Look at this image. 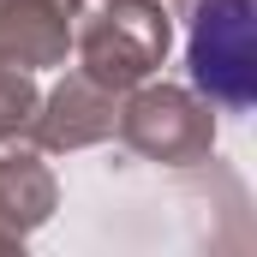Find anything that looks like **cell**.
Instances as JSON below:
<instances>
[{
	"label": "cell",
	"mask_w": 257,
	"mask_h": 257,
	"mask_svg": "<svg viewBox=\"0 0 257 257\" xmlns=\"http://www.w3.org/2000/svg\"><path fill=\"white\" fill-rule=\"evenodd\" d=\"M197 84L227 96V102H245L251 96V0L227 18V42H215L203 24H197Z\"/></svg>",
	"instance_id": "1"
}]
</instances>
